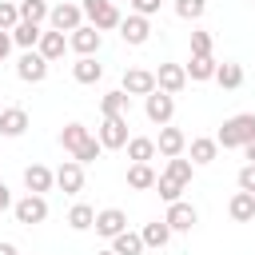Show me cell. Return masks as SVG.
Returning a JSON list of instances; mask_svg holds the SVG:
<instances>
[{
	"label": "cell",
	"mask_w": 255,
	"mask_h": 255,
	"mask_svg": "<svg viewBox=\"0 0 255 255\" xmlns=\"http://www.w3.org/2000/svg\"><path fill=\"white\" fill-rule=\"evenodd\" d=\"M131 4V12H139V16H155L159 12V0H128Z\"/></svg>",
	"instance_id": "obj_40"
},
{
	"label": "cell",
	"mask_w": 255,
	"mask_h": 255,
	"mask_svg": "<svg viewBox=\"0 0 255 255\" xmlns=\"http://www.w3.org/2000/svg\"><path fill=\"white\" fill-rule=\"evenodd\" d=\"M72 76H76V84H100L104 64H96V56H80V60L72 64Z\"/></svg>",
	"instance_id": "obj_23"
},
{
	"label": "cell",
	"mask_w": 255,
	"mask_h": 255,
	"mask_svg": "<svg viewBox=\"0 0 255 255\" xmlns=\"http://www.w3.org/2000/svg\"><path fill=\"white\" fill-rule=\"evenodd\" d=\"M183 147H187V135H183V128H171V124H163V128H159V139H155V151H159L163 159H171V155H183Z\"/></svg>",
	"instance_id": "obj_14"
},
{
	"label": "cell",
	"mask_w": 255,
	"mask_h": 255,
	"mask_svg": "<svg viewBox=\"0 0 255 255\" xmlns=\"http://www.w3.org/2000/svg\"><path fill=\"white\" fill-rule=\"evenodd\" d=\"M235 183H239V191H251L255 195V163H243L239 175H235Z\"/></svg>",
	"instance_id": "obj_39"
},
{
	"label": "cell",
	"mask_w": 255,
	"mask_h": 255,
	"mask_svg": "<svg viewBox=\"0 0 255 255\" xmlns=\"http://www.w3.org/2000/svg\"><path fill=\"white\" fill-rule=\"evenodd\" d=\"M96 139L108 147V151H116V147H124L131 135H128V116H104L100 120V128H96Z\"/></svg>",
	"instance_id": "obj_4"
},
{
	"label": "cell",
	"mask_w": 255,
	"mask_h": 255,
	"mask_svg": "<svg viewBox=\"0 0 255 255\" xmlns=\"http://www.w3.org/2000/svg\"><path fill=\"white\" fill-rule=\"evenodd\" d=\"M163 171H167V175H175L179 183H191V175H195V163H191V159H183V155H171Z\"/></svg>",
	"instance_id": "obj_34"
},
{
	"label": "cell",
	"mask_w": 255,
	"mask_h": 255,
	"mask_svg": "<svg viewBox=\"0 0 255 255\" xmlns=\"http://www.w3.org/2000/svg\"><path fill=\"white\" fill-rule=\"evenodd\" d=\"M155 88L167 92V96H179V92L187 88V72H183V64H159V68H155Z\"/></svg>",
	"instance_id": "obj_10"
},
{
	"label": "cell",
	"mask_w": 255,
	"mask_h": 255,
	"mask_svg": "<svg viewBox=\"0 0 255 255\" xmlns=\"http://www.w3.org/2000/svg\"><path fill=\"white\" fill-rule=\"evenodd\" d=\"M124 147H128V159L131 163H151L155 159V139H147V135H131Z\"/></svg>",
	"instance_id": "obj_25"
},
{
	"label": "cell",
	"mask_w": 255,
	"mask_h": 255,
	"mask_svg": "<svg viewBox=\"0 0 255 255\" xmlns=\"http://www.w3.org/2000/svg\"><path fill=\"white\" fill-rule=\"evenodd\" d=\"M56 187H60L64 195H76V191H84V163H76V159H64V163L56 167Z\"/></svg>",
	"instance_id": "obj_12"
},
{
	"label": "cell",
	"mask_w": 255,
	"mask_h": 255,
	"mask_svg": "<svg viewBox=\"0 0 255 255\" xmlns=\"http://www.w3.org/2000/svg\"><path fill=\"white\" fill-rule=\"evenodd\" d=\"M12 215H16V223L36 227V223H44V219H48V199H44V195H36V191H28L24 199H16V203H12Z\"/></svg>",
	"instance_id": "obj_3"
},
{
	"label": "cell",
	"mask_w": 255,
	"mask_h": 255,
	"mask_svg": "<svg viewBox=\"0 0 255 255\" xmlns=\"http://www.w3.org/2000/svg\"><path fill=\"white\" fill-rule=\"evenodd\" d=\"M96 223V207H88V203H76L72 211H68V227L72 231H88Z\"/></svg>",
	"instance_id": "obj_32"
},
{
	"label": "cell",
	"mask_w": 255,
	"mask_h": 255,
	"mask_svg": "<svg viewBox=\"0 0 255 255\" xmlns=\"http://www.w3.org/2000/svg\"><path fill=\"white\" fill-rule=\"evenodd\" d=\"M207 12V0H175V16L179 20H199Z\"/></svg>",
	"instance_id": "obj_36"
},
{
	"label": "cell",
	"mask_w": 255,
	"mask_h": 255,
	"mask_svg": "<svg viewBox=\"0 0 255 255\" xmlns=\"http://www.w3.org/2000/svg\"><path fill=\"white\" fill-rule=\"evenodd\" d=\"M120 36H124V44L139 48V44H147V36H151V20L139 16V12H131V16L120 20Z\"/></svg>",
	"instance_id": "obj_9"
},
{
	"label": "cell",
	"mask_w": 255,
	"mask_h": 255,
	"mask_svg": "<svg viewBox=\"0 0 255 255\" xmlns=\"http://www.w3.org/2000/svg\"><path fill=\"white\" fill-rule=\"evenodd\" d=\"M215 84H219L223 92H235V88L243 84V64H235V60L215 64Z\"/></svg>",
	"instance_id": "obj_20"
},
{
	"label": "cell",
	"mask_w": 255,
	"mask_h": 255,
	"mask_svg": "<svg viewBox=\"0 0 255 255\" xmlns=\"http://www.w3.org/2000/svg\"><path fill=\"white\" fill-rule=\"evenodd\" d=\"M247 139H255V112H239V116L223 120V128L215 135L219 147H243Z\"/></svg>",
	"instance_id": "obj_1"
},
{
	"label": "cell",
	"mask_w": 255,
	"mask_h": 255,
	"mask_svg": "<svg viewBox=\"0 0 255 255\" xmlns=\"http://www.w3.org/2000/svg\"><path fill=\"white\" fill-rule=\"evenodd\" d=\"M12 44H16V48H24V52H28V48H36V44H40V24L20 20V24L12 28Z\"/></svg>",
	"instance_id": "obj_29"
},
{
	"label": "cell",
	"mask_w": 255,
	"mask_h": 255,
	"mask_svg": "<svg viewBox=\"0 0 255 255\" xmlns=\"http://www.w3.org/2000/svg\"><path fill=\"white\" fill-rule=\"evenodd\" d=\"M251 4H255V0H251Z\"/></svg>",
	"instance_id": "obj_47"
},
{
	"label": "cell",
	"mask_w": 255,
	"mask_h": 255,
	"mask_svg": "<svg viewBox=\"0 0 255 255\" xmlns=\"http://www.w3.org/2000/svg\"><path fill=\"white\" fill-rule=\"evenodd\" d=\"M215 155H219V143H215V139H207V135H195V139H191V163H195V167L211 163Z\"/></svg>",
	"instance_id": "obj_28"
},
{
	"label": "cell",
	"mask_w": 255,
	"mask_h": 255,
	"mask_svg": "<svg viewBox=\"0 0 255 255\" xmlns=\"http://www.w3.org/2000/svg\"><path fill=\"white\" fill-rule=\"evenodd\" d=\"M8 52H12V32H4V28H0V64L8 60Z\"/></svg>",
	"instance_id": "obj_41"
},
{
	"label": "cell",
	"mask_w": 255,
	"mask_h": 255,
	"mask_svg": "<svg viewBox=\"0 0 255 255\" xmlns=\"http://www.w3.org/2000/svg\"><path fill=\"white\" fill-rule=\"evenodd\" d=\"M24 131H28V112L24 108H0V135L16 139Z\"/></svg>",
	"instance_id": "obj_17"
},
{
	"label": "cell",
	"mask_w": 255,
	"mask_h": 255,
	"mask_svg": "<svg viewBox=\"0 0 255 255\" xmlns=\"http://www.w3.org/2000/svg\"><path fill=\"white\" fill-rule=\"evenodd\" d=\"M112 251H116V255H143V239H139V231H120V235L112 239Z\"/></svg>",
	"instance_id": "obj_31"
},
{
	"label": "cell",
	"mask_w": 255,
	"mask_h": 255,
	"mask_svg": "<svg viewBox=\"0 0 255 255\" xmlns=\"http://www.w3.org/2000/svg\"><path fill=\"white\" fill-rule=\"evenodd\" d=\"M243 155H247V163H255V139H247V143H243Z\"/></svg>",
	"instance_id": "obj_43"
},
{
	"label": "cell",
	"mask_w": 255,
	"mask_h": 255,
	"mask_svg": "<svg viewBox=\"0 0 255 255\" xmlns=\"http://www.w3.org/2000/svg\"><path fill=\"white\" fill-rule=\"evenodd\" d=\"M163 223H167L171 231H191V227L199 223V211H195L187 199H175V203H167V215H163Z\"/></svg>",
	"instance_id": "obj_11"
},
{
	"label": "cell",
	"mask_w": 255,
	"mask_h": 255,
	"mask_svg": "<svg viewBox=\"0 0 255 255\" xmlns=\"http://www.w3.org/2000/svg\"><path fill=\"white\" fill-rule=\"evenodd\" d=\"M100 44H104V32L92 28V24H80L76 32H68V48H72L76 56H96Z\"/></svg>",
	"instance_id": "obj_7"
},
{
	"label": "cell",
	"mask_w": 255,
	"mask_h": 255,
	"mask_svg": "<svg viewBox=\"0 0 255 255\" xmlns=\"http://www.w3.org/2000/svg\"><path fill=\"white\" fill-rule=\"evenodd\" d=\"M183 72H187V80H195V84L215 80V56H191V60L183 64Z\"/></svg>",
	"instance_id": "obj_22"
},
{
	"label": "cell",
	"mask_w": 255,
	"mask_h": 255,
	"mask_svg": "<svg viewBox=\"0 0 255 255\" xmlns=\"http://www.w3.org/2000/svg\"><path fill=\"white\" fill-rule=\"evenodd\" d=\"M8 207H12V191H8V187H4V183H0V215H4V211H8Z\"/></svg>",
	"instance_id": "obj_42"
},
{
	"label": "cell",
	"mask_w": 255,
	"mask_h": 255,
	"mask_svg": "<svg viewBox=\"0 0 255 255\" xmlns=\"http://www.w3.org/2000/svg\"><path fill=\"white\" fill-rule=\"evenodd\" d=\"M128 187H135V191L155 187V171H151V163H131V167H128Z\"/></svg>",
	"instance_id": "obj_30"
},
{
	"label": "cell",
	"mask_w": 255,
	"mask_h": 255,
	"mask_svg": "<svg viewBox=\"0 0 255 255\" xmlns=\"http://www.w3.org/2000/svg\"><path fill=\"white\" fill-rule=\"evenodd\" d=\"M16 76H20L24 84H44V80H48V60H44L36 48H28V52L16 60Z\"/></svg>",
	"instance_id": "obj_8"
},
{
	"label": "cell",
	"mask_w": 255,
	"mask_h": 255,
	"mask_svg": "<svg viewBox=\"0 0 255 255\" xmlns=\"http://www.w3.org/2000/svg\"><path fill=\"white\" fill-rule=\"evenodd\" d=\"M96 235H104V239H116L120 231H128V215L120 211V207H104V211H96Z\"/></svg>",
	"instance_id": "obj_13"
},
{
	"label": "cell",
	"mask_w": 255,
	"mask_h": 255,
	"mask_svg": "<svg viewBox=\"0 0 255 255\" xmlns=\"http://www.w3.org/2000/svg\"><path fill=\"white\" fill-rule=\"evenodd\" d=\"M124 92H128V96H147V92H155V72H147V68H128V72H124Z\"/></svg>",
	"instance_id": "obj_15"
},
{
	"label": "cell",
	"mask_w": 255,
	"mask_h": 255,
	"mask_svg": "<svg viewBox=\"0 0 255 255\" xmlns=\"http://www.w3.org/2000/svg\"><path fill=\"white\" fill-rule=\"evenodd\" d=\"M155 191H159V199H163V203H175V199H183V191H187V183H179L175 175H167V171H159V175H155Z\"/></svg>",
	"instance_id": "obj_26"
},
{
	"label": "cell",
	"mask_w": 255,
	"mask_h": 255,
	"mask_svg": "<svg viewBox=\"0 0 255 255\" xmlns=\"http://www.w3.org/2000/svg\"><path fill=\"white\" fill-rule=\"evenodd\" d=\"M48 24H52L56 32H76V28L84 24V8L72 4V0H64V4L48 8Z\"/></svg>",
	"instance_id": "obj_6"
},
{
	"label": "cell",
	"mask_w": 255,
	"mask_h": 255,
	"mask_svg": "<svg viewBox=\"0 0 255 255\" xmlns=\"http://www.w3.org/2000/svg\"><path fill=\"white\" fill-rule=\"evenodd\" d=\"M80 8H84V16H88V24L92 28H100V32H112V28H120V4H112V0H80Z\"/></svg>",
	"instance_id": "obj_2"
},
{
	"label": "cell",
	"mask_w": 255,
	"mask_h": 255,
	"mask_svg": "<svg viewBox=\"0 0 255 255\" xmlns=\"http://www.w3.org/2000/svg\"><path fill=\"white\" fill-rule=\"evenodd\" d=\"M16 8H20V20H28V24H44L48 20V4L44 0H20Z\"/></svg>",
	"instance_id": "obj_33"
},
{
	"label": "cell",
	"mask_w": 255,
	"mask_h": 255,
	"mask_svg": "<svg viewBox=\"0 0 255 255\" xmlns=\"http://www.w3.org/2000/svg\"><path fill=\"white\" fill-rule=\"evenodd\" d=\"M128 100H131V96H128L124 88L104 92V96H100V112H104V116H128Z\"/></svg>",
	"instance_id": "obj_27"
},
{
	"label": "cell",
	"mask_w": 255,
	"mask_h": 255,
	"mask_svg": "<svg viewBox=\"0 0 255 255\" xmlns=\"http://www.w3.org/2000/svg\"><path fill=\"white\" fill-rule=\"evenodd\" d=\"M0 255H20V251H16V243H0Z\"/></svg>",
	"instance_id": "obj_44"
},
{
	"label": "cell",
	"mask_w": 255,
	"mask_h": 255,
	"mask_svg": "<svg viewBox=\"0 0 255 255\" xmlns=\"http://www.w3.org/2000/svg\"><path fill=\"white\" fill-rule=\"evenodd\" d=\"M112 4H120V0H112Z\"/></svg>",
	"instance_id": "obj_46"
},
{
	"label": "cell",
	"mask_w": 255,
	"mask_h": 255,
	"mask_svg": "<svg viewBox=\"0 0 255 255\" xmlns=\"http://www.w3.org/2000/svg\"><path fill=\"white\" fill-rule=\"evenodd\" d=\"M100 151H104V143H100L96 135H88V139L80 143V151H76L72 159H76V163H96V159H100Z\"/></svg>",
	"instance_id": "obj_35"
},
{
	"label": "cell",
	"mask_w": 255,
	"mask_h": 255,
	"mask_svg": "<svg viewBox=\"0 0 255 255\" xmlns=\"http://www.w3.org/2000/svg\"><path fill=\"white\" fill-rule=\"evenodd\" d=\"M96 255H116V251H112V247H108V251H96Z\"/></svg>",
	"instance_id": "obj_45"
},
{
	"label": "cell",
	"mask_w": 255,
	"mask_h": 255,
	"mask_svg": "<svg viewBox=\"0 0 255 255\" xmlns=\"http://www.w3.org/2000/svg\"><path fill=\"white\" fill-rule=\"evenodd\" d=\"M36 52H40V56L52 64V60H60V56L68 52V36H64V32H56V28H52V32H40V44H36Z\"/></svg>",
	"instance_id": "obj_18"
},
{
	"label": "cell",
	"mask_w": 255,
	"mask_h": 255,
	"mask_svg": "<svg viewBox=\"0 0 255 255\" xmlns=\"http://www.w3.org/2000/svg\"><path fill=\"white\" fill-rule=\"evenodd\" d=\"M139 239H143V247H151V251H159V247H167V239H171V227H167L163 219H151V223H143V231H139Z\"/></svg>",
	"instance_id": "obj_21"
},
{
	"label": "cell",
	"mask_w": 255,
	"mask_h": 255,
	"mask_svg": "<svg viewBox=\"0 0 255 255\" xmlns=\"http://www.w3.org/2000/svg\"><path fill=\"white\" fill-rule=\"evenodd\" d=\"M52 183H56V171L52 167H44V163H28L24 167V187L28 191L44 195V191H52Z\"/></svg>",
	"instance_id": "obj_16"
},
{
	"label": "cell",
	"mask_w": 255,
	"mask_h": 255,
	"mask_svg": "<svg viewBox=\"0 0 255 255\" xmlns=\"http://www.w3.org/2000/svg\"><path fill=\"white\" fill-rule=\"evenodd\" d=\"M227 215H231L235 223H251V219H255V195H251V191H235L231 203H227Z\"/></svg>",
	"instance_id": "obj_19"
},
{
	"label": "cell",
	"mask_w": 255,
	"mask_h": 255,
	"mask_svg": "<svg viewBox=\"0 0 255 255\" xmlns=\"http://www.w3.org/2000/svg\"><path fill=\"white\" fill-rule=\"evenodd\" d=\"M88 135H92V131H88L80 120H72V124H64V131H60V147H64L68 155H76V151H80V143H84Z\"/></svg>",
	"instance_id": "obj_24"
},
{
	"label": "cell",
	"mask_w": 255,
	"mask_h": 255,
	"mask_svg": "<svg viewBox=\"0 0 255 255\" xmlns=\"http://www.w3.org/2000/svg\"><path fill=\"white\" fill-rule=\"evenodd\" d=\"M191 56H211V32H191Z\"/></svg>",
	"instance_id": "obj_38"
},
{
	"label": "cell",
	"mask_w": 255,
	"mask_h": 255,
	"mask_svg": "<svg viewBox=\"0 0 255 255\" xmlns=\"http://www.w3.org/2000/svg\"><path fill=\"white\" fill-rule=\"evenodd\" d=\"M16 24H20V8H16L12 0H0V28H4V32H12Z\"/></svg>",
	"instance_id": "obj_37"
},
{
	"label": "cell",
	"mask_w": 255,
	"mask_h": 255,
	"mask_svg": "<svg viewBox=\"0 0 255 255\" xmlns=\"http://www.w3.org/2000/svg\"><path fill=\"white\" fill-rule=\"evenodd\" d=\"M143 112H147V120H151V124H159V128H163V124H171V116H175V96H167V92H159V88H155V92H147V96H143Z\"/></svg>",
	"instance_id": "obj_5"
}]
</instances>
